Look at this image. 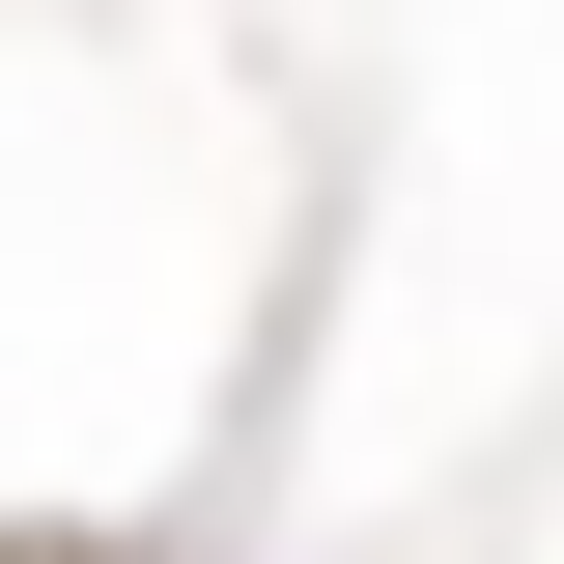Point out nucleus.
<instances>
[{"label": "nucleus", "instance_id": "1", "mask_svg": "<svg viewBox=\"0 0 564 564\" xmlns=\"http://www.w3.org/2000/svg\"><path fill=\"white\" fill-rule=\"evenodd\" d=\"M0 564H85V536H0Z\"/></svg>", "mask_w": 564, "mask_h": 564}]
</instances>
